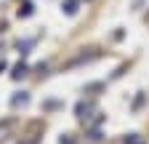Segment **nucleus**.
Instances as JSON below:
<instances>
[{
  "label": "nucleus",
  "mask_w": 149,
  "mask_h": 144,
  "mask_svg": "<svg viewBox=\"0 0 149 144\" xmlns=\"http://www.w3.org/2000/svg\"><path fill=\"white\" fill-rule=\"evenodd\" d=\"M59 144H74V139H72V136H61V139H59Z\"/></svg>",
  "instance_id": "obj_6"
},
{
  "label": "nucleus",
  "mask_w": 149,
  "mask_h": 144,
  "mask_svg": "<svg viewBox=\"0 0 149 144\" xmlns=\"http://www.w3.org/2000/svg\"><path fill=\"white\" fill-rule=\"evenodd\" d=\"M19 16H32V3H24L19 8Z\"/></svg>",
  "instance_id": "obj_4"
},
{
  "label": "nucleus",
  "mask_w": 149,
  "mask_h": 144,
  "mask_svg": "<svg viewBox=\"0 0 149 144\" xmlns=\"http://www.w3.org/2000/svg\"><path fill=\"white\" fill-rule=\"evenodd\" d=\"M64 13L74 16V13H77V3H74V0H67V3H64Z\"/></svg>",
  "instance_id": "obj_2"
},
{
  "label": "nucleus",
  "mask_w": 149,
  "mask_h": 144,
  "mask_svg": "<svg viewBox=\"0 0 149 144\" xmlns=\"http://www.w3.org/2000/svg\"><path fill=\"white\" fill-rule=\"evenodd\" d=\"M3 69H6V62H3V59H0V72H3Z\"/></svg>",
  "instance_id": "obj_7"
},
{
  "label": "nucleus",
  "mask_w": 149,
  "mask_h": 144,
  "mask_svg": "<svg viewBox=\"0 0 149 144\" xmlns=\"http://www.w3.org/2000/svg\"><path fill=\"white\" fill-rule=\"evenodd\" d=\"M27 72H29V69H27V64H16V67H13V72H11V78H13V80H19V78H24Z\"/></svg>",
  "instance_id": "obj_1"
},
{
  "label": "nucleus",
  "mask_w": 149,
  "mask_h": 144,
  "mask_svg": "<svg viewBox=\"0 0 149 144\" xmlns=\"http://www.w3.org/2000/svg\"><path fill=\"white\" fill-rule=\"evenodd\" d=\"M27 101H29V96H27V94H16V96L11 99V104H13V107H19V104H27Z\"/></svg>",
  "instance_id": "obj_3"
},
{
  "label": "nucleus",
  "mask_w": 149,
  "mask_h": 144,
  "mask_svg": "<svg viewBox=\"0 0 149 144\" xmlns=\"http://www.w3.org/2000/svg\"><path fill=\"white\" fill-rule=\"evenodd\" d=\"M8 128H11V125H8V123H3V125H0V141H3V139H6V136H3V134H6V131H8Z\"/></svg>",
  "instance_id": "obj_5"
}]
</instances>
